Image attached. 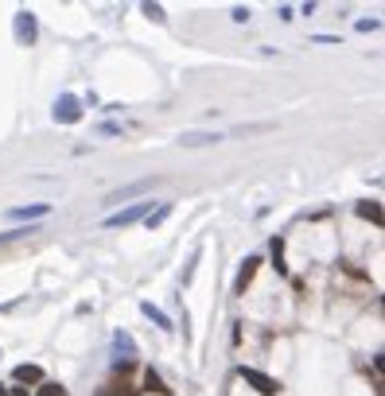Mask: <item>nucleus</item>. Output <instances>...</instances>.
I'll use <instances>...</instances> for the list:
<instances>
[{"instance_id": "18", "label": "nucleus", "mask_w": 385, "mask_h": 396, "mask_svg": "<svg viewBox=\"0 0 385 396\" xmlns=\"http://www.w3.org/2000/svg\"><path fill=\"white\" fill-rule=\"evenodd\" d=\"M230 16H234V23H245V20H249V8H242V4H237Z\"/></svg>"}, {"instance_id": "1", "label": "nucleus", "mask_w": 385, "mask_h": 396, "mask_svg": "<svg viewBox=\"0 0 385 396\" xmlns=\"http://www.w3.org/2000/svg\"><path fill=\"white\" fill-rule=\"evenodd\" d=\"M148 214H152V198H148V202H133V206H125V210L109 214V218H105V229H125V226H133V221L148 218Z\"/></svg>"}, {"instance_id": "17", "label": "nucleus", "mask_w": 385, "mask_h": 396, "mask_svg": "<svg viewBox=\"0 0 385 396\" xmlns=\"http://www.w3.org/2000/svg\"><path fill=\"white\" fill-rule=\"evenodd\" d=\"M144 16H148V20H156V23H160V20H163V8H160V4H144Z\"/></svg>"}, {"instance_id": "2", "label": "nucleus", "mask_w": 385, "mask_h": 396, "mask_svg": "<svg viewBox=\"0 0 385 396\" xmlns=\"http://www.w3.org/2000/svg\"><path fill=\"white\" fill-rule=\"evenodd\" d=\"M55 121H59V125H78L82 121V101L75 94H63V97H55Z\"/></svg>"}, {"instance_id": "7", "label": "nucleus", "mask_w": 385, "mask_h": 396, "mask_svg": "<svg viewBox=\"0 0 385 396\" xmlns=\"http://www.w3.org/2000/svg\"><path fill=\"white\" fill-rule=\"evenodd\" d=\"M113 353H117L121 361H133L136 358V342H133L129 330H117V334H113Z\"/></svg>"}, {"instance_id": "10", "label": "nucleus", "mask_w": 385, "mask_h": 396, "mask_svg": "<svg viewBox=\"0 0 385 396\" xmlns=\"http://www.w3.org/2000/svg\"><path fill=\"white\" fill-rule=\"evenodd\" d=\"M257 264H261V257H245V260H242V272H237V284H234V292H237V295H245V284L253 280Z\"/></svg>"}, {"instance_id": "14", "label": "nucleus", "mask_w": 385, "mask_h": 396, "mask_svg": "<svg viewBox=\"0 0 385 396\" xmlns=\"http://www.w3.org/2000/svg\"><path fill=\"white\" fill-rule=\"evenodd\" d=\"M144 385H148V389H152V392L168 396V389H163V381H160V373H152V369H148V373H144Z\"/></svg>"}, {"instance_id": "20", "label": "nucleus", "mask_w": 385, "mask_h": 396, "mask_svg": "<svg viewBox=\"0 0 385 396\" xmlns=\"http://www.w3.org/2000/svg\"><path fill=\"white\" fill-rule=\"evenodd\" d=\"M97 396H109V392H97Z\"/></svg>"}, {"instance_id": "3", "label": "nucleus", "mask_w": 385, "mask_h": 396, "mask_svg": "<svg viewBox=\"0 0 385 396\" xmlns=\"http://www.w3.org/2000/svg\"><path fill=\"white\" fill-rule=\"evenodd\" d=\"M36 35H39L36 16H31V12H16V39H20L23 47H31V43H36Z\"/></svg>"}, {"instance_id": "5", "label": "nucleus", "mask_w": 385, "mask_h": 396, "mask_svg": "<svg viewBox=\"0 0 385 396\" xmlns=\"http://www.w3.org/2000/svg\"><path fill=\"white\" fill-rule=\"evenodd\" d=\"M160 183V179H141V183H129V187H121V191H113L109 198H105V202H125V198H136V194H144V191H152V187Z\"/></svg>"}, {"instance_id": "15", "label": "nucleus", "mask_w": 385, "mask_h": 396, "mask_svg": "<svg viewBox=\"0 0 385 396\" xmlns=\"http://www.w3.org/2000/svg\"><path fill=\"white\" fill-rule=\"evenodd\" d=\"M358 214H362V218H374V221L381 226V210H378V202H362V206H358Z\"/></svg>"}, {"instance_id": "9", "label": "nucleus", "mask_w": 385, "mask_h": 396, "mask_svg": "<svg viewBox=\"0 0 385 396\" xmlns=\"http://www.w3.org/2000/svg\"><path fill=\"white\" fill-rule=\"evenodd\" d=\"M12 381H20V385H43V369H39V365H16L12 369Z\"/></svg>"}, {"instance_id": "8", "label": "nucleus", "mask_w": 385, "mask_h": 396, "mask_svg": "<svg viewBox=\"0 0 385 396\" xmlns=\"http://www.w3.org/2000/svg\"><path fill=\"white\" fill-rule=\"evenodd\" d=\"M218 132H179V148H202V144H218Z\"/></svg>"}, {"instance_id": "16", "label": "nucleus", "mask_w": 385, "mask_h": 396, "mask_svg": "<svg viewBox=\"0 0 385 396\" xmlns=\"http://www.w3.org/2000/svg\"><path fill=\"white\" fill-rule=\"evenodd\" d=\"M39 396H67V392H63V385H39Z\"/></svg>"}, {"instance_id": "4", "label": "nucleus", "mask_w": 385, "mask_h": 396, "mask_svg": "<svg viewBox=\"0 0 385 396\" xmlns=\"http://www.w3.org/2000/svg\"><path fill=\"white\" fill-rule=\"evenodd\" d=\"M242 377H245V381H249L261 396H276V389H281V385H276L273 377H265L261 369H245V365H242Z\"/></svg>"}, {"instance_id": "11", "label": "nucleus", "mask_w": 385, "mask_h": 396, "mask_svg": "<svg viewBox=\"0 0 385 396\" xmlns=\"http://www.w3.org/2000/svg\"><path fill=\"white\" fill-rule=\"evenodd\" d=\"M141 311H144V315H148V319H152V323L160 326V330H171V319L163 315V311L156 307V303H141Z\"/></svg>"}, {"instance_id": "12", "label": "nucleus", "mask_w": 385, "mask_h": 396, "mask_svg": "<svg viewBox=\"0 0 385 396\" xmlns=\"http://www.w3.org/2000/svg\"><path fill=\"white\" fill-rule=\"evenodd\" d=\"M168 214H171V202H163V206H160V210H156V214H148V218H144V221H148V229L163 226V218H168Z\"/></svg>"}, {"instance_id": "13", "label": "nucleus", "mask_w": 385, "mask_h": 396, "mask_svg": "<svg viewBox=\"0 0 385 396\" xmlns=\"http://www.w3.org/2000/svg\"><path fill=\"white\" fill-rule=\"evenodd\" d=\"M28 233H36V226H16V229H8V233H0V245L16 241V237H28Z\"/></svg>"}, {"instance_id": "6", "label": "nucleus", "mask_w": 385, "mask_h": 396, "mask_svg": "<svg viewBox=\"0 0 385 396\" xmlns=\"http://www.w3.org/2000/svg\"><path fill=\"white\" fill-rule=\"evenodd\" d=\"M47 214H51V202H36V206H16V210H8V218L36 221V218H47Z\"/></svg>"}, {"instance_id": "21", "label": "nucleus", "mask_w": 385, "mask_h": 396, "mask_svg": "<svg viewBox=\"0 0 385 396\" xmlns=\"http://www.w3.org/2000/svg\"><path fill=\"white\" fill-rule=\"evenodd\" d=\"M16 396H23V392H16Z\"/></svg>"}, {"instance_id": "19", "label": "nucleus", "mask_w": 385, "mask_h": 396, "mask_svg": "<svg viewBox=\"0 0 385 396\" xmlns=\"http://www.w3.org/2000/svg\"><path fill=\"white\" fill-rule=\"evenodd\" d=\"M0 396H8V389H4V385H0Z\"/></svg>"}]
</instances>
